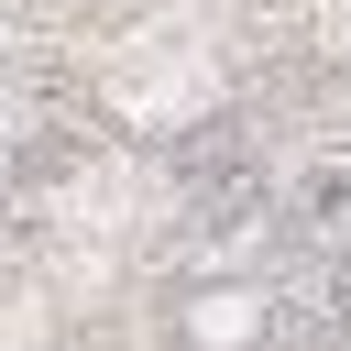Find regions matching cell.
Returning a JSON list of instances; mask_svg holds the SVG:
<instances>
[{
	"instance_id": "6da1fadb",
	"label": "cell",
	"mask_w": 351,
	"mask_h": 351,
	"mask_svg": "<svg viewBox=\"0 0 351 351\" xmlns=\"http://www.w3.org/2000/svg\"><path fill=\"white\" fill-rule=\"evenodd\" d=\"M340 208H351V197H340Z\"/></svg>"
}]
</instances>
